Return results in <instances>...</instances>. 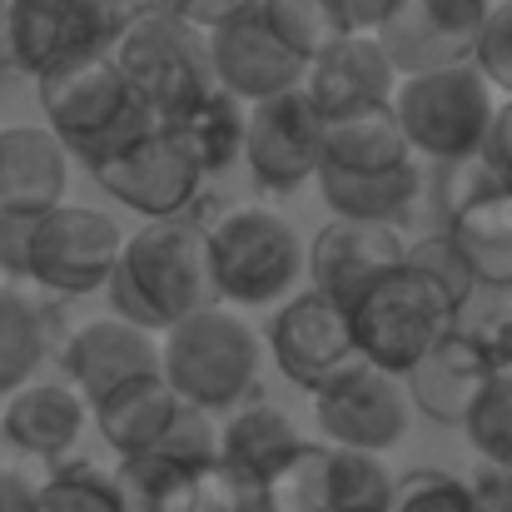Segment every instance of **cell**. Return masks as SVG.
I'll list each match as a JSON object with an SVG mask.
<instances>
[{"instance_id": "6da1fadb", "label": "cell", "mask_w": 512, "mask_h": 512, "mask_svg": "<svg viewBox=\"0 0 512 512\" xmlns=\"http://www.w3.org/2000/svg\"><path fill=\"white\" fill-rule=\"evenodd\" d=\"M40 110H45V130L65 145L70 160H85L90 174L160 125L110 55H90L45 75Z\"/></svg>"}, {"instance_id": "7a4b0ae2", "label": "cell", "mask_w": 512, "mask_h": 512, "mask_svg": "<svg viewBox=\"0 0 512 512\" xmlns=\"http://www.w3.org/2000/svg\"><path fill=\"white\" fill-rule=\"evenodd\" d=\"M348 324H353V348L363 363H373L393 378H408L463 324V309L453 304V294L443 284H433L423 269H413L403 259L398 269L373 279L348 304Z\"/></svg>"}, {"instance_id": "3957f363", "label": "cell", "mask_w": 512, "mask_h": 512, "mask_svg": "<svg viewBox=\"0 0 512 512\" xmlns=\"http://www.w3.org/2000/svg\"><path fill=\"white\" fill-rule=\"evenodd\" d=\"M110 60L120 65V75L130 80V90L145 100V110L160 125L184 120L194 105H204L219 90L214 60H209V35L199 25H189L184 15H174L170 5L135 10L120 25Z\"/></svg>"}, {"instance_id": "277c9868", "label": "cell", "mask_w": 512, "mask_h": 512, "mask_svg": "<svg viewBox=\"0 0 512 512\" xmlns=\"http://www.w3.org/2000/svg\"><path fill=\"white\" fill-rule=\"evenodd\" d=\"M259 358H264L259 334L224 304L165 334V378L184 403L204 413L244 408L249 388L259 383Z\"/></svg>"}, {"instance_id": "5b68a950", "label": "cell", "mask_w": 512, "mask_h": 512, "mask_svg": "<svg viewBox=\"0 0 512 512\" xmlns=\"http://www.w3.org/2000/svg\"><path fill=\"white\" fill-rule=\"evenodd\" d=\"M393 115L413 155H428L438 165H473L483 160L498 100L478 65H458V70L403 80L393 95Z\"/></svg>"}, {"instance_id": "8992f818", "label": "cell", "mask_w": 512, "mask_h": 512, "mask_svg": "<svg viewBox=\"0 0 512 512\" xmlns=\"http://www.w3.org/2000/svg\"><path fill=\"white\" fill-rule=\"evenodd\" d=\"M209 259H214L219 304L239 309L274 304L309 274L304 239L274 209H229L209 229Z\"/></svg>"}, {"instance_id": "52a82bcc", "label": "cell", "mask_w": 512, "mask_h": 512, "mask_svg": "<svg viewBox=\"0 0 512 512\" xmlns=\"http://www.w3.org/2000/svg\"><path fill=\"white\" fill-rule=\"evenodd\" d=\"M120 274L135 284L145 309L160 329H174L204 309H219L214 289V259H209V229L189 219H155L140 224L125 239Z\"/></svg>"}, {"instance_id": "ba28073f", "label": "cell", "mask_w": 512, "mask_h": 512, "mask_svg": "<svg viewBox=\"0 0 512 512\" xmlns=\"http://www.w3.org/2000/svg\"><path fill=\"white\" fill-rule=\"evenodd\" d=\"M125 20L115 0H0V70L45 80L75 60L110 55Z\"/></svg>"}, {"instance_id": "9c48e42d", "label": "cell", "mask_w": 512, "mask_h": 512, "mask_svg": "<svg viewBox=\"0 0 512 512\" xmlns=\"http://www.w3.org/2000/svg\"><path fill=\"white\" fill-rule=\"evenodd\" d=\"M120 254H125V234L110 214L85 209V204H60L40 214L35 224L30 284L65 299H85L110 284V274L120 269Z\"/></svg>"}, {"instance_id": "30bf717a", "label": "cell", "mask_w": 512, "mask_h": 512, "mask_svg": "<svg viewBox=\"0 0 512 512\" xmlns=\"http://www.w3.org/2000/svg\"><path fill=\"white\" fill-rule=\"evenodd\" d=\"M408 413H413V403H408L403 378H393L363 358L353 368H343L329 388L314 393V423H319L324 443L348 448V453L383 458L388 448L403 443Z\"/></svg>"}, {"instance_id": "8fae6325", "label": "cell", "mask_w": 512, "mask_h": 512, "mask_svg": "<svg viewBox=\"0 0 512 512\" xmlns=\"http://www.w3.org/2000/svg\"><path fill=\"white\" fill-rule=\"evenodd\" d=\"M95 179H100V189L110 199L145 214V224H155V219H184V209L194 204V194L204 184V165L194 160V150L174 135L170 125H155L125 155L100 165Z\"/></svg>"}, {"instance_id": "7c38bea8", "label": "cell", "mask_w": 512, "mask_h": 512, "mask_svg": "<svg viewBox=\"0 0 512 512\" xmlns=\"http://www.w3.org/2000/svg\"><path fill=\"white\" fill-rule=\"evenodd\" d=\"M244 165L274 194H289V189L319 179V170H324V115L314 110V100L304 90L249 105Z\"/></svg>"}, {"instance_id": "4fadbf2b", "label": "cell", "mask_w": 512, "mask_h": 512, "mask_svg": "<svg viewBox=\"0 0 512 512\" xmlns=\"http://www.w3.org/2000/svg\"><path fill=\"white\" fill-rule=\"evenodd\" d=\"M269 353H274L279 373H284L294 388H304V393L329 388L343 368L358 363L348 309L334 304V299H324L319 289L294 294V299L269 319Z\"/></svg>"}, {"instance_id": "5bb4252c", "label": "cell", "mask_w": 512, "mask_h": 512, "mask_svg": "<svg viewBox=\"0 0 512 512\" xmlns=\"http://www.w3.org/2000/svg\"><path fill=\"white\" fill-rule=\"evenodd\" d=\"M508 368V348H498L493 334H478V329H453L448 339L438 343L408 378V403L428 418V423H443V428H463L478 393Z\"/></svg>"}, {"instance_id": "9a60e30c", "label": "cell", "mask_w": 512, "mask_h": 512, "mask_svg": "<svg viewBox=\"0 0 512 512\" xmlns=\"http://www.w3.org/2000/svg\"><path fill=\"white\" fill-rule=\"evenodd\" d=\"M209 60H214L219 90L239 105H264L274 95L304 90V75H309V60H299L264 25L259 10H244L229 25L209 30Z\"/></svg>"}, {"instance_id": "2e32d148", "label": "cell", "mask_w": 512, "mask_h": 512, "mask_svg": "<svg viewBox=\"0 0 512 512\" xmlns=\"http://www.w3.org/2000/svg\"><path fill=\"white\" fill-rule=\"evenodd\" d=\"M408 259V244L388 224H358V219H329L309 244V279L324 299L353 304L373 279L398 269Z\"/></svg>"}, {"instance_id": "e0dca14e", "label": "cell", "mask_w": 512, "mask_h": 512, "mask_svg": "<svg viewBox=\"0 0 512 512\" xmlns=\"http://www.w3.org/2000/svg\"><path fill=\"white\" fill-rule=\"evenodd\" d=\"M65 383L95 408L100 398H110L120 383L130 378H145V373H165V348L155 343V334L135 329V324H120V319H90L80 324L65 353Z\"/></svg>"}, {"instance_id": "ac0fdd59", "label": "cell", "mask_w": 512, "mask_h": 512, "mask_svg": "<svg viewBox=\"0 0 512 512\" xmlns=\"http://www.w3.org/2000/svg\"><path fill=\"white\" fill-rule=\"evenodd\" d=\"M304 95L314 100V110L324 120H343V115H363L378 105H393L398 95V70L388 60V50L378 45V35H343L339 45H329L319 60H309L304 75Z\"/></svg>"}, {"instance_id": "d6986e66", "label": "cell", "mask_w": 512, "mask_h": 512, "mask_svg": "<svg viewBox=\"0 0 512 512\" xmlns=\"http://www.w3.org/2000/svg\"><path fill=\"white\" fill-rule=\"evenodd\" d=\"M448 239L463 249L478 289H512V189L483 160L468 170V189L448 199Z\"/></svg>"}, {"instance_id": "ffe728a7", "label": "cell", "mask_w": 512, "mask_h": 512, "mask_svg": "<svg viewBox=\"0 0 512 512\" xmlns=\"http://www.w3.org/2000/svg\"><path fill=\"white\" fill-rule=\"evenodd\" d=\"M70 155L45 125L0 130V209L50 214L65 204Z\"/></svg>"}, {"instance_id": "44dd1931", "label": "cell", "mask_w": 512, "mask_h": 512, "mask_svg": "<svg viewBox=\"0 0 512 512\" xmlns=\"http://www.w3.org/2000/svg\"><path fill=\"white\" fill-rule=\"evenodd\" d=\"M179 408H184V398L170 388V378L165 373H145V378L120 383L90 413H95L100 438L120 458H145V453H160L165 448L170 428L179 423Z\"/></svg>"}, {"instance_id": "7402d4cb", "label": "cell", "mask_w": 512, "mask_h": 512, "mask_svg": "<svg viewBox=\"0 0 512 512\" xmlns=\"http://www.w3.org/2000/svg\"><path fill=\"white\" fill-rule=\"evenodd\" d=\"M299 448H304V438H299L294 418L274 403H244L219 428V468L234 483H244L249 493H259Z\"/></svg>"}, {"instance_id": "603a6c76", "label": "cell", "mask_w": 512, "mask_h": 512, "mask_svg": "<svg viewBox=\"0 0 512 512\" xmlns=\"http://www.w3.org/2000/svg\"><path fill=\"white\" fill-rule=\"evenodd\" d=\"M85 413H90V403L70 383H30V388L10 393L0 438L25 458H60L75 448Z\"/></svg>"}, {"instance_id": "cb8c5ba5", "label": "cell", "mask_w": 512, "mask_h": 512, "mask_svg": "<svg viewBox=\"0 0 512 512\" xmlns=\"http://www.w3.org/2000/svg\"><path fill=\"white\" fill-rule=\"evenodd\" d=\"M413 165V145L393 115V105L324 120V170L334 174H393Z\"/></svg>"}, {"instance_id": "d4e9b609", "label": "cell", "mask_w": 512, "mask_h": 512, "mask_svg": "<svg viewBox=\"0 0 512 512\" xmlns=\"http://www.w3.org/2000/svg\"><path fill=\"white\" fill-rule=\"evenodd\" d=\"M319 194L334 209V219H358V224H388L398 229V219H408V209L423 194V170L418 160L393 174H334L319 170Z\"/></svg>"}, {"instance_id": "484cf974", "label": "cell", "mask_w": 512, "mask_h": 512, "mask_svg": "<svg viewBox=\"0 0 512 512\" xmlns=\"http://www.w3.org/2000/svg\"><path fill=\"white\" fill-rule=\"evenodd\" d=\"M378 45L388 50V60H393V70H398V85H403V80H418V75H438V70L473 65V50L458 45V40H448L443 30H433L418 5L398 10V15L378 30Z\"/></svg>"}, {"instance_id": "4316f807", "label": "cell", "mask_w": 512, "mask_h": 512, "mask_svg": "<svg viewBox=\"0 0 512 512\" xmlns=\"http://www.w3.org/2000/svg\"><path fill=\"white\" fill-rule=\"evenodd\" d=\"M254 512H334V448L304 443L254 493Z\"/></svg>"}, {"instance_id": "83f0119b", "label": "cell", "mask_w": 512, "mask_h": 512, "mask_svg": "<svg viewBox=\"0 0 512 512\" xmlns=\"http://www.w3.org/2000/svg\"><path fill=\"white\" fill-rule=\"evenodd\" d=\"M45 363V314L15 284H0V393H20L35 383Z\"/></svg>"}, {"instance_id": "f1b7e54d", "label": "cell", "mask_w": 512, "mask_h": 512, "mask_svg": "<svg viewBox=\"0 0 512 512\" xmlns=\"http://www.w3.org/2000/svg\"><path fill=\"white\" fill-rule=\"evenodd\" d=\"M259 15L299 60H319L329 45L353 35L339 0H259Z\"/></svg>"}, {"instance_id": "f546056e", "label": "cell", "mask_w": 512, "mask_h": 512, "mask_svg": "<svg viewBox=\"0 0 512 512\" xmlns=\"http://www.w3.org/2000/svg\"><path fill=\"white\" fill-rule=\"evenodd\" d=\"M244 110H239V100H229L224 90H214L204 105H194L184 120H174L170 130L194 150V160L204 165V174L224 170L229 160H239L244 155Z\"/></svg>"}, {"instance_id": "4dcf8cb0", "label": "cell", "mask_w": 512, "mask_h": 512, "mask_svg": "<svg viewBox=\"0 0 512 512\" xmlns=\"http://www.w3.org/2000/svg\"><path fill=\"white\" fill-rule=\"evenodd\" d=\"M35 512H125V498L115 488V473L70 463L35 488Z\"/></svg>"}, {"instance_id": "1f68e13d", "label": "cell", "mask_w": 512, "mask_h": 512, "mask_svg": "<svg viewBox=\"0 0 512 512\" xmlns=\"http://www.w3.org/2000/svg\"><path fill=\"white\" fill-rule=\"evenodd\" d=\"M398 478L373 453L334 448V512H393Z\"/></svg>"}, {"instance_id": "d6a6232c", "label": "cell", "mask_w": 512, "mask_h": 512, "mask_svg": "<svg viewBox=\"0 0 512 512\" xmlns=\"http://www.w3.org/2000/svg\"><path fill=\"white\" fill-rule=\"evenodd\" d=\"M468 443L478 448V458L488 468H508L512 473V368H503L473 403L468 423H463Z\"/></svg>"}, {"instance_id": "836d02e7", "label": "cell", "mask_w": 512, "mask_h": 512, "mask_svg": "<svg viewBox=\"0 0 512 512\" xmlns=\"http://www.w3.org/2000/svg\"><path fill=\"white\" fill-rule=\"evenodd\" d=\"M254 493L244 483H234L219 463L204 473H189L184 483H174V493L155 512H249Z\"/></svg>"}, {"instance_id": "e575fe53", "label": "cell", "mask_w": 512, "mask_h": 512, "mask_svg": "<svg viewBox=\"0 0 512 512\" xmlns=\"http://www.w3.org/2000/svg\"><path fill=\"white\" fill-rule=\"evenodd\" d=\"M393 512H478V498H473V483L438 473V468H418L398 478Z\"/></svg>"}, {"instance_id": "d590c367", "label": "cell", "mask_w": 512, "mask_h": 512, "mask_svg": "<svg viewBox=\"0 0 512 512\" xmlns=\"http://www.w3.org/2000/svg\"><path fill=\"white\" fill-rule=\"evenodd\" d=\"M160 458H170L174 468H184V473L214 468V463H219V428H214V413L184 403V408H179V423L170 428V438H165V448H160Z\"/></svg>"}, {"instance_id": "8d00e7d4", "label": "cell", "mask_w": 512, "mask_h": 512, "mask_svg": "<svg viewBox=\"0 0 512 512\" xmlns=\"http://www.w3.org/2000/svg\"><path fill=\"white\" fill-rule=\"evenodd\" d=\"M408 264H413V269H423L433 284H443V289L453 294V304H458V309H468V299H473L478 279H473V269H468L463 249L448 239V229H443V234L418 239V244L408 249Z\"/></svg>"}, {"instance_id": "74e56055", "label": "cell", "mask_w": 512, "mask_h": 512, "mask_svg": "<svg viewBox=\"0 0 512 512\" xmlns=\"http://www.w3.org/2000/svg\"><path fill=\"white\" fill-rule=\"evenodd\" d=\"M473 65L483 70V80L493 90H508L512 100V0H498L493 20L483 25V35L473 45Z\"/></svg>"}, {"instance_id": "f35d334b", "label": "cell", "mask_w": 512, "mask_h": 512, "mask_svg": "<svg viewBox=\"0 0 512 512\" xmlns=\"http://www.w3.org/2000/svg\"><path fill=\"white\" fill-rule=\"evenodd\" d=\"M418 10H423V20L433 25V30H443L448 40H458V45H478V35H483V25L493 20V10H498V0H413Z\"/></svg>"}, {"instance_id": "ab89813d", "label": "cell", "mask_w": 512, "mask_h": 512, "mask_svg": "<svg viewBox=\"0 0 512 512\" xmlns=\"http://www.w3.org/2000/svg\"><path fill=\"white\" fill-rule=\"evenodd\" d=\"M35 224H40V214L0 209V284H25V279H30Z\"/></svg>"}, {"instance_id": "60d3db41", "label": "cell", "mask_w": 512, "mask_h": 512, "mask_svg": "<svg viewBox=\"0 0 512 512\" xmlns=\"http://www.w3.org/2000/svg\"><path fill=\"white\" fill-rule=\"evenodd\" d=\"M483 170L503 189H512V100H503L498 115H493V130H488V145H483Z\"/></svg>"}, {"instance_id": "b9f144b4", "label": "cell", "mask_w": 512, "mask_h": 512, "mask_svg": "<svg viewBox=\"0 0 512 512\" xmlns=\"http://www.w3.org/2000/svg\"><path fill=\"white\" fill-rule=\"evenodd\" d=\"M165 5H170L174 15H184L189 25H199L204 35L219 30V25H229L244 10H259V0H165Z\"/></svg>"}, {"instance_id": "7bdbcfd3", "label": "cell", "mask_w": 512, "mask_h": 512, "mask_svg": "<svg viewBox=\"0 0 512 512\" xmlns=\"http://www.w3.org/2000/svg\"><path fill=\"white\" fill-rule=\"evenodd\" d=\"M413 0H339L343 20L353 25V30H363V35H378L398 10H408Z\"/></svg>"}, {"instance_id": "ee69618b", "label": "cell", "mask_w": 512, "mask_h": 512, "mask_svg": "<svg viewBox=\"0 0 512 512\" xmlns=\"http://www.w3.org/2000/svg\"><path fill=\"white\" fill-rule=\"evenodd\" d=\"M473 498H478V512H512V473L483 463V473L473 478Z\"/></svg>"}, {"instance_id": "f6af8a7d", "label": "cell", "mask_w": 512, "mask_h": 512, "mask_svg": "<svg viewBox=\"0 0 512 512\" xmlns=\"http://www.w3.org/2000/svg\"><path fill=\"white\" fill-rule=\"evenodd\" d=\"M35 488L25 473L15 468H0V512H35Z\"/></svg>"}, {"instance_id": "bcb514c9", "label": "cell", "mask_w": 512, "mask_h": 512, "mask_svg": "<svg viewBox=\"0 0 512 512\" xmlns=\"http://www.w3.org/2000/svg\"><path fill=\"white\" fill-rule=\"evenodd\" d=\"M150 5H165V0H150Z\"/></svg>"}]
</instances>
